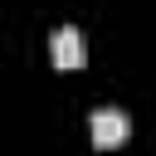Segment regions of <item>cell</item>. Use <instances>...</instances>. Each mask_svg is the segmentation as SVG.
<instances>
[{"label":"cell","mask_w":156,"mask_h":156,"mask_svg":"<svg viewBox=\"0 0 156 156\" xmlns=\"http://www.w3.org/2000/svg\"><path fill=\"white\" fill-rule=\"evenodd\" d=\"M127 136H132V117H127L122 107H98V112H93V146L112 151V146H122Z\"/></svg>","instance_id":"1"},{"label":"cell","mask_w":156,"mask_h":156,"mask_svg":"<svg viewBox=\"0 0 156 156\" xmlns=\"http://www.w3.org/2000/svg\"><path fill=\"white\" fill-rule=\"evenodd\" d=\"M54 63H58V68H83V63H88V39H83L73 24H63V29L54 34Z\"/></svg>","instance_id":"2"}]
</instances>
